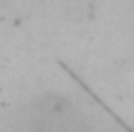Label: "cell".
Segmentation results:
<instances>
[{
    "label": "cell",
    "mask_w": 134,
    "mask_h": 132,
    "mask_svg": "<svg viewBox=\"0 0 134 132\" xmlns=\"http://www.w3.org/2000/svg\"><path fill=\"white\" fill-rule=\"evenodd\" d=\"M70 75H72V79L77 82V84H81V89H84V91H86V94H89V96L93 98V101H98L100 106H103V108H105V113L110 115V118H113V120H117V123H120V125H122V127H125L127 132H134V130H132V127H129V125H127V123H125V120L120 118V115H115V110H110V108H108V106H105V103H103V101H100V98L96 96V91H91V87H89V84H84V82H81V77H79L77 72H72V70H70Z\"/></svg>",
    "instance_id": "1"
}]
</instances>
